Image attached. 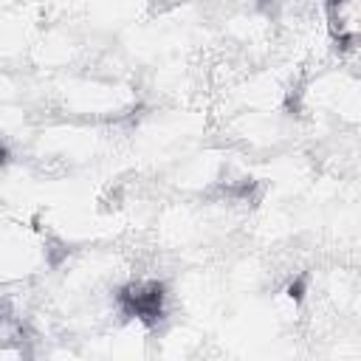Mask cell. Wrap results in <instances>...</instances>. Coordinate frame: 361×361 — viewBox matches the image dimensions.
Returning <instances> with one entry per match:
<instances>
[]
</instances>
